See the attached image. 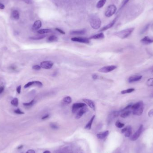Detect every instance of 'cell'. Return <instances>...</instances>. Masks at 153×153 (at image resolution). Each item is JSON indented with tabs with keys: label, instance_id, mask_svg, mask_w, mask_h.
I'll return each instance as SVG.
<instances>
[{
	"label": "cell",
	"instance_id": "6da1fadb",
	"mask_svg": "<svg viewBox=\"0 0 153 153\" xmlns=\"http://www.w3.org/2000/svg\"><path fill=\"white\" fill-rule=\"evenodd\" d=\"M90 23L92 28L97 30L100 27L101 21L97 15L92 14L90 18Z\"/></svg>",
	"mask_w": 153,
	"mask_h": 153
},
{
	"label": "cell",
	"instance_id": "7a4b0ae2",
	"mask_svg": "<svg viewBox=\"0 0 153 153\" xmlns=\"http://www.w3.org/2000/svg\"><path fill=\"white\" fill-rule=\"evenodd\" d=\"M134 30V28L133 27L128 28L115 33V35L120 38L124 39L128 37L133 33Z\"/></svg>",
	"mask_w": 153,
	"mask_h": 153
},
{
	"label": "cell",
	"instance_id": "3957f363",
	"mask_svg": "<svg viewBox=\"0 0 153 153\" xmlns=\"http://www.w3.org/2000/svg\"><path fill=\"white\" fill-rule=\"evenodd\" d=\"M116 10L117 8L115 5H111L108 6L105 15L107 17H110L115 14L116 11Z\"/></svg>",
	"mask_w": 153,
	"mask_h": 153
},
{
	"label": "cell",
	"instance_id": "277c9868",
	"mask_svg": "<svg viewBox=\"0 0 153 153\" xmlns=\"http://www.w3.org/2000/svg\"><path fill=\"white\" fill-rule=\"evenodd\" d=\"M117 68L116 65H109L107 66H104L99 69V72L101 73H109L115 70Z\"/></svg>",
	"mask_w": 153,
	"mask_h": 153
},
{
	"label": "cell",
	"instance_id": "5b68a950",
	"mask_svg": "<svg viewBox=\"0 0 153 153\" xmlns=\"http://www.w3.org/2000/svg\"><path fill=\"white\" fill-rule=\"evenodd\" d=\"M71 41L73 42L81 43H83L88 44L90 42L89 38H87L86 37H75L71 38Z\"/></svg>",
	"mask_w": 153,
	"mask_h": 153
},
{
	"label": "cell",
	"instance_id": "8992f818",
	"mask_svg": "<svg viewBox=\"0 0 153 153\" xmlns=\"http://www.w3.org/2000/svg\"><path fill=\"white\" fill-rule=\"evenodd\" d=\"M143 130V125L142 124L140 125V126L139 127L138 130L131 137V138H130L131 140L133 141H136L138 138H139L141 134H142Z\"/></svg>",
	"mask_w": 153,
	"mask_h": 153
},
{
	"label": "cell",
	"instance_id": "52a82bcc",
	"mask_svg": "<svg viewBox=\"0 0 153 153\" xmlns=\"http://www.w3.org/2000/svg\"><path fill=\"white\" fill-rule=\"evenodd\" d=\"M53 63L50 61H42L40 63V66L43 69H51L53 66Z\"/></svg>",
	"mask_w": 153,
	"mask_h": 153
},
{
	"label": "cell",
	"instance_id": "ba28073f",
	"mask_svg": "<svg viewBox=\"0 0 153 153\" xmlns=\"http://www.w3.org/2000/svg\"><path fill=\"white\" fill-rule=\"evenodd\" d=\"M121 133L122 134H124V136L125 137L127 138L130 137L131 136L133 133L132 127L131 126H127L126 127H125L121 130Z\"/></svg>",
	"mask_w": 153,
	"mask_h": 153
},
{
	"label": "cell",
	"instance_id": "9c48e42d",
	"mask_svg": "<svg viewBox=\"0 0 153 153\" xmlns=\"http://www.w3.org/2000/svg\"><path fill=\"white\" fill-rule=\"evenodd\" d=\"M86 106H87L86 104L85 103H73L72 106V112L73 113H75L79 109H81L82 107H85Z\"/></svg>",
	"mask_w": 153,
	"mask_h": 153
},
{
	"label": "cell",
	"instance_id": "30bf717a",
	"mask_svg": "<svg viewBox=\"0 0 153 153\" xmlns=\"http://www.w3.org/2000/svg\"><path fill=\"white\" fill-rule=\"evenodd\" d=\"M36 86L38 87H42L43 86V83L40 81H30L27 83L24 86V88H27L30 87L31 86Z\"/></svg>",
	"mask_w": 153,
	"mask_h": 153
},
{
	"label": "cell",
	"instance_id": "8fae6325",
	"mask_svg": "<svg viewBox=\"0 0 153 153\" xmlns=\"http://www.w3.org/2000/svg\"><path fill=\"white\" fill-rule=\"evenodd\" d=\"M88 111V109L87 107V106L82 107L76 113V119H80L82 117V116L85 114Z\"/></svg>",
	"mask_w": 153,
	"mask_h": 153
},
{
	"label": "cell",
	"instance_id": "7c38bea8",
	"mask_svg": "<svg viewBox=\"0 0 153 153\" xmlns=\"http://www.w3.org/2000/svg\"><path fill=\"white\" fill-rule=\"evenodd\" d=\"M117 18H118V17L115 18V19H114V20H113L111 22V23H110L109 24H108L106 26H105V27H103V28H102L100 30V31L102 32V31H106V30H107L108 29H110V28H111L112 27H113V26L114 25V24H115V23H116V21H117Z\"/></svg>",
	"mask_w": 153,
	"mask_h": 153
},
{
	"label": "cell",
	"instance_id": "4fadbf2b",
	"mask_svg": "<svg viewBox=\"0 0 153 153\" xmlns=\"http://www.w3.org/2000/svg\"><path fill=\"white\" fill-rule=\"evenodd\" d=\"M82 100L86 104H87L89 107L91 108L94 111L96 110V105L94 102L92 100H89L88 99H83Z\"/></svg>",
	"mask_w": 153,
	"mask_h": 153
},
{
	"label": "cell",
	"instance_id": "5bb4252c",
	"mask_svg": "<svg viewBox=\"0 0 153 153\" xmlns=\"http://www.w3.org/2000/svg\"><path fill=\"white\" fill-rule=\"evenodd\" d=\"M144 105H142L137 108L134 109V110H133L132 113L134 115H140L142 114L143 111H144Z\"/></svg>",
	"mask_w": 153,
	"mask_h": 153
},
{
	"label": "cell",
	"instance_id": "9a60e30c",
	"mask_svg": "<svg viewBox=\"0 0 153 153\" xmlns=\"http://www.w3.org/2000/svg\"><path fill=\"white\" fill-rule=\"evenodd\" d=\"M142 77V75H133L130 76L128 79V81L129 83H133L136 81L140 80Z\"/></svg>",
	"mask_w": 153,
	"mask_h": 153
},
{
	"label": "cell",
	"instance_id": "2e32d148",
	"mask_svg": "<svg viewBox=\"0 0 153 153\" xmlns=\"http://www.w3.org/2000/svg\"><path fill=\"white\" fill-rule=\"evenodd\" d=\"M109 134V131H105L102 133L97 134V137L100 140H103L107 137Z\"/></svg>",
	"mask_w": 153,
	"mask_h": 153
},
{
	"label": "cell",
	"instance_id": "e0dca14e",
	"mask_svg": "<svg viewBox=\"0 0 153 153\" xmlns=\"http://www.w3.org/2000/svg\"><path fill=\"white\" fill-rule=\"evenodd\" d=\"M141 42L145 44H149L153 43V38H150L149 36H145L142 38L141 40Z\"/></svg>",
	"mask_w": 153,
	"mask_h": 153
},
{
	"label": "cell",
	"instance_id": "ac0fdd59",
	"mask_svg": "<svg viewBox=\"0 0 153 153\" xmlns=\"http://www.w3.org/2000/svg\"><path fill=\"white\" fill-rule=\"evenodd\" d=\"M42 27V22L40 20H37L34 22L32 30L33 31H37Z\"/></svg>",
	"mask_w": 153,
	"mask_h": 153
},
{
	"label": "cell",
	"instance_id": "d6986e66",
	"mask_svg": "<svg viewBox=\"0 0 153 153\" xmlns=\"http://www.w3.org/2000/svg\"><path fill=\"white\" fill-rule=\"evenodd\" d=\"M86 32V29H82L81 30L71 31L70 32V34L71 35H83Z\"/></svg>",
	"mask_w": 153,
	"mask_h": 153
},
{
	"label": "cell",
	"instance_id": "ffe728a7",
	"mask_svg": "<svg viewBox=\"0 0 153 153\" xmlns=\"http://www.w3.org/2000/svg\"><path fill=\"white\" fill-rule=\"evenodd\" d=\"M96 117V115H94L91 120H90V121L88 122V123L86 124V126L85 127V129H88V130H90L91 129V127H92V123L94 121V120L95 119Z\"/></svg>",
	"mask_w": 153,
	"mask_h": 153
},
{
	"label": "cell",
	"instance_id": "44dd1931",
	"mask_svg": "<svg viewBox=\"0 0 153 153\" xmlns=\"http://www.w3.org/2000/svg\"><path fill=\"white\" fill-rule=\"evenodd\" d=\"M104 38V35L103 33L101 32L99 34H95L91 36L89 39H103Z\"/></svg>",
	"mask_w": 153,
	"mask_h": 153
},
{
	"label": "cell",
	"instance_id": "7402d4cb",
	"mask_svg": "<svg viewBox=\"0 0 153 153\" xmlns=\"http://www.w3.org/2000/svg\"><path fill=\"white\" fill-rule=\"evenodd\" d=\"M5 87V81L3 78H0V95L4 91Z\"/></svg>",
	"mask_w": 153,
	"mask_h": 153
},
{
	"label": "cell",
	"instance_id": "603a6c76",
	"mask_svg": "<svg viewBox=\"0 0 153 153\" xmlns=\"http://www.w3.org/2000/svg\"><path fill=\"white\" fill-rule=\"evenodd\" d=\"M11 17L14 20L19 19L20 17L19 12L17 10H14L12 12Z\"/></svg>",
	"mask_w": 153,
	"mask_h": 153
},
{
	"label": "cell",
	"instance_id": "cb8c5ba5",
	"mask_svg": "<svg viewBox=\"0 0 153 153\" xmlns=\"http://www.w3.org/2000/svg\"><path fill=\"white\" fill-rule=\"evenodd\" d=\"M58 40V38L57 36L54 35H52L48 37V38L47 39V41L48 42H53L57 41Z\"/></svg>",
	"mask_w": 153,
	"mask_h": 153
},
{
	"label": "cell",
	"instance_id": "d4e9b609",
	"mask_svg": "<svg viewBox=\"0 0 153 153\" xmlns=\"http://www.w3.org/2000/svg\"><path fill=\"white\" fill-rule=\"evenodd\" d=\"M132 112L131 111L129 110H127V111H124L121 112V114H120V117L123 118H125L129 116L130 115V114H131Z\"/></svg>",
	"mask_w": 153,
	"mask_h": 153
},
{
	"label": "cell",
	"instance_id": "484cf974",
	"mask_svg": "<svg viewBox=\"0 0 153 153\" xmlns=\"http://www.w3.org/2000/svg\"><path fill=\"white\" fill-rule=\"evenodd\" d=\"M52 32V30L49 29H43L39 30L37 31V33L39 34H43L47 33H49Z\"/></svg>",
	"mask_w": 153,
	"mask_h": 153
},
{
	"label": "cell",
	"instance_id": "4316f807",
	"mask_svg": "<svg viewBox=\"0 0 153 153\" xmlns=\"http://www.w3.org/2000/svg\"><path fill=\"white\" fill-rule=\"evenodd\" d=\"M106 1L107 0H100L96 5L97 8L99 9L102 8L104 5L106 4Z\"/></svg>",
	"mask_w": 153,
	"mask_h": 153
},
{
	"label": "cell",
	"instance_id": "83f0119b",
	"mask_svg": "<svg viewBox=\"0 0 153 153\" xmlns=\"http://www.w3.org/2000/svg\"><path fill=\"white\" fill-rule=\"evenodd\" d=\"M63 102L67 104H69L70 103H72V99L71 98V97L70 96H66V97H65L63 100Z\"/></svg>",
	"mask_w": 153,
	"mask_h": 153
},
{
	"label": "cell",
	"instance_id": "f1b7e54d",
	"mask_svg": "<svg viewBox=\"0 0 153 153\" xmlns=\"http://www.w3.org/2000/svg\"><path fill=\"white\" fill-rule=\"evenodd\" d=\"M46 35H38V36H33L30 37L31 39L32 40H40L43 38H44L46 37Z\"/></svg>",
	"mask_w": 153,
	"mask_h": 153
},
{
	"label": "cell",
	"instance_id": "f546056e",
	"mask_svg": "<svg viewBox=\"0 0 153 153\" xmlns=\"http://www.w3.org/2000/svg\"><path fill=\"white\" fill-rule=\"evenodd\" d=\"M134 91H135V89L134 88H129V89L125 90H123L122 91H121V94H122L123 95L126 94H129V93L134 92Z\"/></svg>",
	"mask_w": 153,
	"mask_h": 153
},
{
	"label": "cell",
	"instance_id": "4dcf8cb0",
	"mask_svg": "<svg viewBox=\"0 0 153 153\" xmlns=\"http://www.w3.org/2000/svg\"><path fill=\"white\" fill-rule=\"evenodd\" d=\"M11 104L15 107H18L19 105V100L17 98H14L11 101Z\"/></svg>",
	"mask_w": 153,
	"mask_h": 153
},
{
	"label": "cell",
	"instance_id": "1f68e13d",
	"mask_svg": "<svg viewBox=\"0 0 153 153\" xmlns=\"http://www.w3.org/2000/svg\"><path fill=\"white\" fill-rule=\"evenodd\" d=\"M115 126L119 129L122 128L124 126V124L120 122V121L118 120L115 123Z\"/></svg>",
	"mask_w": 153,
	"mask_h": 153
},
{
	"label": "cell",
	"instance_id": "d6a6232c",
	"mask_svg": "<svg viewBox=\"0 0 153 153\" xmlns=\"http://www.w3.org/2000/svg\"><path fill=\"white\" fill-rule=\"evenodd\" d=\"M34 103V100H32L29 103H23V105L26 107H31L32 106Z\"/></svg>",
	"mask_w": 153,
	"mask_h": 153
},
{
	"label": "cell",
	"instance_id": "836d02e7",
	"mask_svg": "<svg viewBox=\"0 0 153 153\" xmlns=\"http://www.w3.org/2000/svg\"><path fill=\"white\" fill-rule=\"evenodd\" d=\"M146 85L149 86H153V78H149L146 81Z\"/></svg>",
	"mask_w": 153,
	"mask_h": 153
},
{
	"label": "cell",
	"instance_id": "e575fe53",
	"mask_svg": "<svg viewBox=\"0 0 153 153\" xmlns=\"http://www.w3.org/2000/svg\"><path fill=\"white\" fill-rule=\"evenodd\" d=\"M149 24H148L146 25L145 26V27H144L143 28V29H142V31H141V33L142 34H144V33H145V32H146V31H147V30H148V29H149Z\"/></svg>",
	"mask_w": 153,
	"mask_h": 153
},
{
	"label": "cell",
	"instance_id": "d590c367",
	"mask_svg": "<svg viewBox=\"0 0 153 153\" xmlns=\"http://www.w3.org/2000/svg\"><path fill=\"white\" fill-rule=\"evenodd\" d=\"M132 105H133V104H132V103H131V104H129L126 107H124V108H123V109L122 110H121L120 111V112H122L123 111H124L128 110L129 109L131 108V107H132Z\"/></svg>",
	"mask_w": 153,
	"mask_h": 153
},
{
	"label": "cell",
	"instance_id": "8d00e7d4",
	"mask_svg": "<svg viewBox=\"0 0 153 153\" xmlns=\"http://www.w3.org/2000/svg\"><path fill=\"white\" fill-rule=\"evenodd\" d=\"M14 113H15L16 114H19V115H22V114H24V112L22 111H21L19 108H18L15 110H14Z\"/></svg>",
	"mask_w": 153,
	"mask_h": 153
},
{
	"label": "cell",
	"instance_id": "74e56055",
	"mask_svg": "<svg viewBox=\"0 0 153 153\" xmlns=\"http://www.w3.org/2000/svg\"><path fill=\"white\" fill-rule=\"evenodd\" d=\"M32 69H33L35 70H39L41 69V67L40 65H34L32 66Z\"/></svg>",
	"mask_w": 153,
	"mask_h": 153
},
{
	"label": "cell",
	"instance_id": "f35d334b",
	"mask_svg": "<svg viewBox=\"0 0 153 153\" xmlns=\"http://www.w3.org/2000/svg\"><path fill=\"white\" fill-rule=\"evenodd\" d=\"M50 126L53 129H58V126L55 123H51L50 124Z\"/></svg>",
	"mask_w": 153,
	"mask_h": 153
},
{
	"label": "cell",
	"instance_id": "ab89813d",
	"mask_svg": "<svg viewBox=\"0 0 153 153\" xmlns=\"http://www.w3.org/2000/svg\"><path fill=\"white\" fill-rule=\"evenodd\" d=\"M130 0H124V1H123V2L122 3V5H121V8H120V9H122V8H123L128 3V2Z\"/></svg>",
	"mask_w": 153,
	"mask_h": 153
},
{
	"label": "cell",
	"instance_id": "60d3db41",
	"mask_svg": "<svg viewBox=\"0 0 153 153\" xmlns=\"http://www.w3.org/2000/svg\"><path fill=\"white\" fill-rule=\"evenodd\" d=\"M56 30L58 32H59V33H60L61 34H65V32H64L63 30H62L61 29L58 28H56Z\"/></svg>",
	"mask_w": 153,
	"mask_h": 153
},
{
	"label": "cell",
	"instance_id": "b9f144b4",
	"mask_svg": "<svg viewBox=\"0 0 153 153\" xmlns=\"http://www.w3.org/2000/svg\"><path fill=\"white\" fill-rule=\"evenodd\" d=\"M16 91H17V92H18V93H19V94L21 93V85L18 86L17 87Z\"/></svg>",
	"mask_w": 153,
	"mask_h": 153
},
{
	"label": "cell",
	"instance_id": "7bdbcfd3",
	"mask_svg": "<svg viewBox=\"0 0 153 153\" xmlns=\"http://www.w3.org/2000/svg\"><path fill=\"white\" fill-rule=\"evenodd\" d=\"M148 115L149 117H153V109H151L148 112Z\"/></svg>",
	"mask_w": 153,
	"mask_h": 153
},
{
	"label": "cell",
	"instance_id": "ee69618b",
	"mask_svg": "<svg viewBox=\"0 0 153 153\" xmlns=\"http://www.w3.org/2000/svg\"><path fill=\"white\" fill-rule=\"evenodd\" d=\"M92 77L94 80H96L98 77V76L96 74H93L92 75Z\"/></svg>",
	"mask_w": 153,
	"mask_h": 153
},
{
	"label": "cell",
	"instance_id": "f6af8a7d",
	"mask_svg": "<svg viewBox=\"0 0 153 153\" xmlns=\"http://www.w3.org/2000/svg\"><path fill=\"white\" fill-rule=\"evenodd\" d=\"M49 117V114H46V115L43 116L42 118V120H45V119H48Z\"/></svg>",
	"mask_w": 153,
	"mask_h": 153
},
{
	"label": "cell",
	"instance_id": "bcb514c9",
	"mask_svg": "<svg viewBox=\"0 0 153 153\" xmlns=\"http://www.w3.org/2000/svg\"><path fill=\"white\" fill-rule=\"evenodd\" d=\"M23 0L27 4H31V0Z\"/></svg>",
	"mask_w": 153,
	"mask_h": 153
},
{
	"label": "cell",
	"instance_id": "7dc6e473",
	"mask_svg": "<svg viewBox=\"0 0 153 153\" xmlns=\"http://www.w3.org/2000/svg\"><path fill=\"white\" fill-rule=\"evenodd\" d=\"M26 153H35V152L33 149H29L28 151H27V152Z\"/></svg>",
	"mask_w": 153,
	"mask_h": 153
},
{
	"label": "cell",
	"instance_id": "c3c4849f",
	"mask_svg": "<svg viewBox=\"0 0 153 153\" xmlns=\"http://www.w3.org/2000/svg\"><path fill=\"white\" fill-rule=\"evenodd\" d=\"M5 8V6L4 5L1 3H0V9L1 10H4V9Z\"/></svg>",
	"mask_w": 153,
	"mask_h": 153
},
{
	"label": "cell",
	"instance_id": "681fc988",
	"mask_svg": "<svg viewBox=\"0 0 153 153\" xmlns=\"http://www.w3.org/2000/svg\"><path fill=\"white\" fill-rule=\"evenodd\" d=\"M10 68L12 70H15L16 69V67L15 66H14V65H12V66H11L10 67Z\"/></svg>",
	"mask_w": 153,
	"mask_h": 153
},
{
	"label": "cell",
	"instance_id": "f907efd6",
	"mask_svg": "<svg viewBox=\"0 0 153 153\" xmlns=\"http://www.w3.org/2000/svg\"><path fill=\"white\" fill-rule=\"evenodd\" d=\"M23 147V145H21V146H19V147L18 148V149H22Z\"/></svg>",
	"mask_w": 153,
	"mask_h": 153
},
{
	"label": "cell",
	"instance_id": "816d5d0a",
	"mask_svg": "<svg viewBox=\"0 0 153 153\" xmlns=\"http://www.w3.org/2000/svg\"><path fill=\"white\" fill-rule=\"evenodd\" d=\"M43 153H51V152L50 151H48V150H46V151H44V152Z\"/></svg>",
	"mask_w": 153,
	"mask_h": 153
},
{
	"label": "cell",
	"instance_id": "f5cc1de1",
	"mask_svg": "<svg viewBox=\"0 0 153 153\" xmlns=\"http://www.w3.org/2000/svg\"><path fill=\"white\" fill-rule=\"evenodd\" d=\"M151 73H152V74L153 75V69L152 70V72H151Z\"/></svg>",
	"mask_w": 153,
	"mask_h": 153
}]
</instances>
